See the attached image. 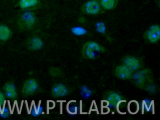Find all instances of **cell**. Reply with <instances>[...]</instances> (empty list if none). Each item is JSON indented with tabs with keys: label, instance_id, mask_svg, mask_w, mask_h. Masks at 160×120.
Masks as SVG:
<instances>
[{
	"label": "cell",
	"instance_id": "3",
	"mask_svg": "<svg viewBox=\"0 0 160 120\" xmlns=\"http://www.w3.org/2000/svg\"><path fill=\"white\" fill-rule=\"evenodd\" d=\"M104 102H106L109 107V111H111V114H117L115 111H117V113L120 114L119 110L120 104L122 102H127L124 100V97L121 94L114 91H106L103 96Z\"/></svg>",
	"mask_w": 160,
	"mask_h": 120
},
{
	"label": "cell",
	"instance_id": "12",
	"mask_svg": "<svg viewBox=\"0 0 160 120\" xmlns=\"http://www.w3.org/2000/svg\"><path fill=\"white\" fill-rule=\"evenodd\" d=\"M3 92L6 99L10 101L15 100L18 96L16 85L12 81H9L4 83L3 86Z\"/></svg>",
	"mask_w": 160,
	"mask_h": 120
},
{
	"label": "cell",
	"instance_id": "14",
	"mask_svg": "<svg viewBox=\"0 0 160 120\" xmlns=\"http://www.w3.org/2000/svg\"><path fill=\"white\" fill-rule=\"evenodd\" d=\"M104 10H112L118 5V0H98Z\"/></svg>",
	"mask_w": 160,
	"mask_h": 120
},
{
	"label": "cell",
	"instance_id": "10",
	"mask_svg": "<svg viewBox=\"0 0 160 120\" xmlns=\"http://www.w3.org/2000/svg\"><path fill=\"white\" fill-rule=\"evenodd\" d=\"M44 42L43 40L38 36L33 35L29 37L26 42L25 47L30 51H38L43 48Z\"/></svg>",
	"mask_w": 160,
	"mask_h": 120
},
{
	"label": "cell",
	"instance_id": "8",
	"mask_svg": "<svg viewBox=\"0 0 160 120\" xmlns=\"http://www.w3.org/2000/svg\"><path fill=\"white\" fill-rule=\"evenodd\" d=\"M143 38L152 44L157 43L160 39V27L159 24H154L150 26L143 34Z\"/></svg>",
	"mask_w": 160,
	"mask_h": 120
},
{
	"label": "cell",
	"instance_id": "20",
	"mask_svg": "<svg viewBox=\"0 0 160 120\" xmlns=\"http://www.w3.org/2000/svg\"><path fill=\"white\" fill-rule=\"evenodd\" d=\"M95 29L99 33L104 34L106 32V27L105 24L103 22H98L96 23Z\"/></svg>",
	"mask_w": 160,
	"mask_h": 120
},
{
	"label": "cell",
	"instance_id": "9",
	"mask_svg": "<svg viewBox=\"0 0 160 120\" xmlns=\"http://www.w3.org/2000/svg\"><path fill=\"white\" fill-rule=\"evenodd\" d=\"M122 63L129 67L133 72L143 68L144 62L140 57L132 55H127L122 58Z\"/></svg>",
	"mask_w": 160,
	"mask_h": 120
},
{
	"label": "cell",
	"instance_id": "1",
	"mask_svg": "<svg viewBox=\"0 0 160 120\" xmlns=\"http://www.w3.org/2000/svg\"><path fill=\"white\" fill-rule=\"evenodd\" d=\"M106 52V48L96 41L89 40L83 44L81 55L85 59L93 60L97 59L102 53Z\"/></svg>",
	"mask_w": 160,
	"mask_h": 120
},
{
	"label": "cell",
	"instance_id": "21",
	"mask_svg": "<svg viewBox=\"0 0 160 120\" xmlns=\"http://www.w3.org/2000/svg\"><path fill=\"white\" fill-rule=\"evenodd\" d=\"M0 91H1V90H0Z\"/></svg>",
	"mask_w": 160,
	"mask_h": 120
},
{
	"label": "cell",
	"instance_id": "11",
	"mask_svg": "<svg viewBox=\"0 0 160 120\" xmlns=\"http://www.w3.org/2000/svg\"><path fill=\"white\" fill-rule=\"evenodd\" d=\"M114 72V75L118 78L122 80H129L132 78L134 72L122 63L116 66Z\"/></svg>",
	"mask_w": 160,
	"mask_h": 120
},
{
	"label": "cell",
	"instance_id": "16",
	"mask_svg": "<svg viewBox=\"0 0 160 120\" xmlns=\"http://www.w3.org/2000/svg\"><path fill=\"white\" fill-rule=\"evenodd\" d=\"M93 94V91L88 86L83 85L80 88V95L81 97L85 99H88Z\"/></svg>",
	"mask_w": 160,
	"mask_h": 120
},
{
	"label": "cell",
	"instance_id": "6",
	"mask_svg": "<svg viewBox=\"0 0 160 120\" xmlns=\"http://www.w3.org/2000/svg\"><path fill=\"white\" fill-rule=\"evenodd\" d=\"M84 14L88 15H97L104 12V9L101 6L98 0H89L81 7Z\"/></svg>",
	"mask_w": 160,
	"mask_h": 120
},
{
	"label": "cell",
	"instance_id": "18",
	"mask_svg": "<svg viewBox=\"0 0 160 120\" xmlns=\"http://www.w3.org/2000/svg\"><path fill=\"white\" fill-rule=\"evenodd\" d=\"M144 90H146L151 95L157 94L159 91L158 86L154 83V82H152L147 85L144 88Z\"/></svg>",
	"mask_w": 160,
	"mask_h": 120
},
{
	"label": "cell",
	"instance_id": "5",
	"mask_svg": "<svg viewBox=\"0 0 160 120\" xmlns=\"http://www.w3.org/2000/svg\"><path fill=\"white\" fill-rule=\"evenodd\" d=\"M40 90V84L37 80L33 78H30L23 82L21 92L24 97H28L37 93Z\"/></svg>",
	"mask_w": 160,
	"mask_h": 120
},
{
	"label": "cell",
	"instance_id": "2",
	"mask_svg": "<svg viewBox=\"0 0 160 120\" xmlns=\"http://www.w3.org/2000/svg\"><path fill=\"white\" fill-rule=\"evenodd\" d=\"M130 80L135 87L141 89H144L147 85L154 82L153 73L148 68H143L134 72Z\"/></svg>",
	"mask_w": 160,
	"mask_h": 120
},
{
	"label": "cell",
	"instance_id": "17",
	"mask_svg": "<svg viewBox=\"0 0 160 120\" xmlns=\"http://www.w3.org/2000/svg\"><path fill=\"white\" fill-rule=\"evenodd\" d=\"M48 74L52 78H58L62 75L61 68L57 67H51L48 69Z\"/></svg>",
	"mask_w": 160,
	"mask_h": 120
},
{
	"label": "cell",
	"instance_id": "15",
	"mask_svg": "<svg viewBox=\"0 0 160 120\" xmlns=\"http://www.w3.org/2000/svg\"><path fill=\"white\" fill-rule=\"evenodd\" d=\"M39 2L38 0H20L18 5L20 8L24 10L35 7Z\"/></svg>",
	"mask_w": 160,
	"mask_h": 120
},
{
	"label": "cell",
	"instance_id": "4",
	"mask_svg": "<svg viewBox=\"0 0 160 120\" xmlns=\"http://www.w3.org/2000/svg\"><path fill=\"white\" fill-rule=\"evenodd\" d=\"M37 18L34 13L26 9L21 13L18 19V29L23 32L32 31L36 26Z\"/></svg>",
	"mask_w": 160,
	"mask_h": 120
},
{
	"label": "cell",
	"instance_id": "13",
	"mask_svg": "<svg viewBox=\"0 0 160 120\" xmlns=\"http://www.w3.org/2000/svg\"><path fill=\"white\" fill-rule=\"evenodd\" d=\"M12 35L11 28L5 24H0V44H3L9 41Z\"/></svg>",
	"mask_w": 160,
	"mask_h": 120
},
{
	"label": "cell",
	"instance_id": "7",
	"mask_svg": "<svg viewBox=\"0 0 160 120\" xmlns=\"http://www.w3.org/2000/svg\"><path fill=\"white\" fill-rule=\"evenodd\" d=\"M70 90L69 87L62 82L55 83L51 89V97L54 99L59 100L63 99L70 94Z\"/></svg>",
	"mask_w": 160,
	"mask_h": 120
},
{
	"label": "cell",
	"instance_id": "19",
	"mask_svg": "<svg viewBox=\"0 0 160 120\" xmlns=\"http://www.w3.org/2000/svg\"><path fill=\"white\" fill-rule=\"evenodd\" d=\"M71 31L74 35L78 36H81L86 35L88 32L86 29H84L82 27H79V26L73 27L71 30Z\"/></svg>",
	"mask_w": 160,
	"mask_h": 120
}]
</instances>
